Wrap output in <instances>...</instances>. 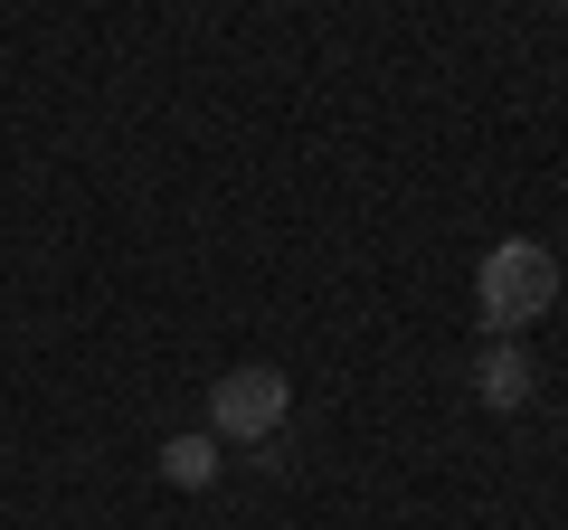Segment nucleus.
Instances as JSON below:
<instances>
[{"mask_svg":"<svg viewBox=\"0 0 568 530\" xmlns=\"http://www.w3.org/2000/svg\"><path fill=\"white\" fill-rule=\"evenodd\" d=\"M549 304H559V256L549 246H530V237L484 246V265H474V313H484L493 342H521Z\"/></svg>","mask_w":568,"mask_h":530,"instance_id":"1","label":"nucleus"},{"mask_svg":"<svg viewBox=\"0 0 568 530\" xmlns=\"http://www.w3.org/2000/svg\"><path fill=\"white\" fill-rule=\"evenodd\" d=\"M284 408H294L284 369L246 360V369H227V379L209 388V436H219V446H265V436L284 427Z\"/></svg>","mask_w":568,"mask_h":530,"instance_id":"2","label":"nucleus"},{"mask_svg":"<svg viewBox=\"0 0 568 530\" xmlns=\"http://www.w3.org/2000/svg\"><path fill=\"white\" fill-rule=\"evenodd\" d=\"M530 388H540V369H530V350L521 342H493L484 360H474V398H484V408H530Z\"/></svg>","mask_w":568,"mask_h":530,"instance_id":"3","label":"nucleus"},{"mask_svg":"<svg viewBox=\"0 0 568 530\" xmlns=\"http://www.w3.org/2000/svg\"><path fill=\"white\" fill-rule=\"evenodd\" d=\"M162 483L209 492V483H219V436H171V446H162Z\"/></svg>","mask_w":568,"mask_h":530,"instance_id":"4","label":"nucleus"},{"mask_svg":"<svg viewBox=\"0 0 568 530\" xmlns=\"http://www.w3.org/2000/svg\"><path fill=\"white\" fill-rule=\"evenodd\" d=\"M549 10H568V0H549Z\"/></svg>","mask_w":568,"mask_h":530,"instance_id":"5","label":"nucleus"}]
</instances>
